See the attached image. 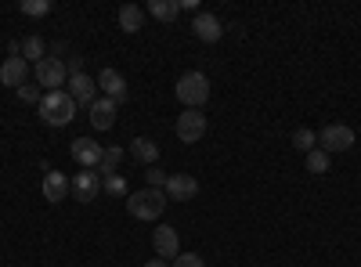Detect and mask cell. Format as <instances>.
<instances>
[{
	"mask_svg": "<svg viewBox=\"0 0 361 267\" xmlns=\"http://www.w3.org/2000/svg\"><path fill=\"white\" fill-rule=\"evenodd\" d=\"M37 108L47 127H69L76 120V101L69 98V91H47Z\"/></svg>",
	"mask_w": 361,
	"mask_h": 267,
	"instance_id": "6da1fadb",
	"label": "cell"
},
{
	"mask_svg": "<svg viewBox=\"0 0 361 267\" xmlns=\"http://www.w3.org/2000/svg\"><path fill=\"white\" fill-rule=\"evenodd\" d=\"M163 210H166V192L159 188H141L127 195V213L134 221H159Z\"/></svg>",
	"mask_w": 361,
	"mask_h": 267,
	"instance_id": "7a4b0ae2",
	"label": "cell"
},
{
	"mask_svg": "<svg viewBox=\"0 0 361 267\" xmlns=\"http://www.w3.org/2000/svg\"><path fill=\"white\" fill-rule=\"evenodd\" d=\"M177 101L185 105V108H202L206 101H209V80H206V73H199V69H192V73H180V80H177Z\"/></svg>",
	"mask_w": 361,
	"mask_h": 267,
	"instance_id": "3957f363",
	"label": "cell"
},
{
	"mask_svg": "<svg viewBox=\"0 0 361 267\" xmlns=\"http://www.w3.org/2000/svg\"><path fill=\"white\" fill-rule=\"evenodd\" d=\"M318 148L329 156H336V152H350L354 148V130L347 123H325L318 130Z\"/></svg>",
	"mask_w": 361,
	"mask_h": 267,
	"instance_id": "277c9868",
	"label": "cell"
},
{
	"mask_svg": "<svg viewBox=\"0 0 361 267\" xmlns=\"http://www.w3.org/2000/svg\"><path fill=\"white\" fill-rule=\"evenodd\" d=\"M206 116H202V108H185V112H180L177 116V137L180 141H185V144H195V141H202L206 137Z\"/></svg>",
	"mask_w": 361,
	"mask_h": 267,
	"instance_id": "5b68a950",
	"label": "cell"
},
{
	"mask_svg": "<svg viewBox=\"0 0 361 267\" xmlns=\"http://www.w3.org/2000/svg\"><path fill=\"white\" fill-rule=\"evenodd\" d=\"M37 83L47 87V91H62V87L69 83L66 62H58V58H44V62H37Z\"/></svg>",
	"mask_w": 361,
	"mask_h": 267,
	"instance_id": "8992f818",
	"label": "cell"
},
{
	"mask_svg": "<svg viewBox=\"0 0 361 267\" xmlns=\"http://www.w3.org/2000/svg\"><path fill=\"white\" fill-rule=\"evenodd\" d=\"M152 249H156V256H159V260H177V256H180V239H177V228L159 224V228L152 231Z\"/></svg>",
	"mask_w": 361,
	"mask_h": 267,
	"instance_id": "52a82bcc",
	"label": "cell"
},
{
	"mask_svg": "<svg viewBox=\"0 0 361 267\" xmlns=\"http://www.w3.org/2000/svg\"><path fill=\"white\" fill-rule=\"evenodd\" d=\"M163 192H166V199H173V202H188V199L199 195V181H195L192 173H170Z\"/></svg>",
	"mask_w": 361,
	"mask_h": 267,
	"instance_id": "ba28073f",
	"label": "cell"
},
{
	"mask_svg": "<svg viewBox=\"0 0 361 267\" xmlns=\"http://www.w3.org/2000/svg\"><path fill=\"white\" fill-rule=\"evenodd\" d=\"M73 195L76 202H94L102 195V173L98 170H83L73 177Z\"/></svg>",
	"mask_w": 361,
	"mask_h": 267,
	"instance_id": "9c48e42d",
	"label": "cell"
},
{
	"mask_svg": "<svg viewBox=\"0 0 361 267\" xmlns=\"http://www.w3.org/2000/svg\"><path fill=\"white\" fill-rule=\"evenodd\" d=\"M66 91H69V98L76 101V105H94L98 101V83L90 80L87 73H80V76H69V83H66Z\"/></svg>",
	"mask_w": 361,
	"mask_h": 267,
	"instance_id": "30bf717a",
	"label": "cell"
},
{
	"mask_svg": "<svg viewBox=\"0 0 361 267\" xmlns=\"http://www.w3.org/2000/svg\"><path fill=\"white\" fill-rule=\"evenodd\" d=\"M102 152H105V148L94 144V137H76V141H73V159H76L83 170H98Z\"/></svg>",
	"mask_w": 361,
	"mask_h": 267,
	"instance_id": "8fae6325",
	"label": "cell"
},
{
	"mask_svg": "<svg viewBox=\"0 0 361 267\" xmlns=\"http://www.w3.org/2000/svg\"><path fill=\"white\" fill-rule=\"evenodd\" d=\"M25 76H29V62H25L22 54H8L4 66H0V83L15 87V91H18V87L25 83Z\"/></svg>",
	"mask_w": 361,
	"mask_h": 267,
	"instance_id": "7c38bea8",
	"label": "cell"
},
{
	"mask_svg": "<svg viewBox=\"0 0 361 267\" xmlns=\"http://www.w3.org/2000/svg\"><path fill=\"white\" fill-rule=\"evenodd\" d=\"M192 29H195V37H199L202 44H217V40L224 37V25H221V18H217V15H206V11H199V15H195Z\"/></svg>",
	"mask_w": 361,
	"mask_h": 267,
	"instance_id": "4fadbf2b",
	"label": "cell"
},
{
	"mask_svg": "<svg viewBox=\"0 0 361 267\" xmlns=\"http://www.w3.org/2000/svg\"><path fill=\"white\" fill-rule=\"evenodd\" d=\"M98 87H102V91H105V98L109 101H127V80L123 76H119L116 69H102L98 73Z\"/></svg>",
	"mask_w": 361,
	"mask_h": 267,
	"instance_id": "5bb4252c",
	"label": "cell"
},
{
	"mask_svg": "<svg viewBox=\"0 0 361 267\" xmlns=\"http://www.w3.org/2000/svg\"><path fill=\"white\" fill-rule=\"evenodd\" d=\"M87 120H90V127H94V130H112V123H116V101L98 98L94 105L87 108Z\"/></svg>",
	"mask_w": 361,
	"mask_h": 267,
	"instance_id": "9a60e30c",
	"label": "cell"
},
{
	"mask_svg": "<svg viewBox=\"0 0 361 267\" xmlns=\"http://www.w3.org/2000/svg\"><path fill=\"white\" fill-rule=\"evenodd\" d=\"M69 192H73V181H66V173H58V170L44 173V199L47 202H66Z\"/></svg>",
	"mask_w": 361,
	"mask_h": 267,
	"instance_id": "2e32d148",
	"label": "cell"
},
{
	"mask_svg": "<svg viewBox=\"0 0 361 267\" xmlns=\"http://www.w3.org/2000/svg\"><path fill=\"white\" fill-rule=\"evenodd\" d=\"M130 156H134L137 163H145V166H156L159 144H156L152 137H134V141H130Z\"/></svg>",
	"mask_w": 361,
	"mask_h": 267,
	"instance_id": "e0dca14e",
	"label": "cell"
},
{
	"mask_svg": "<svg viewBox=\"0 0 361 267\" xmlns=\"http://www.w3.org/2000/svg\"><path fill=\"white\" fill-rule=\"evenodd\" d=\"M119 29H123V33H141V29H145V8L123 4V8H119Z\"/></svg>",
	"mask_w": 361,
	"mask_h": 267,
	"instance_id": "ac0fdd59",
	"label": "cell"
},
{
	"mask_svg": "<svg viewBox=\"0 0 361 267\" xmlns=\"http://www.w3.org/2000/svg\"><path fill=\"white\" fill-rule=\"evenodd\" d=\"M145 15H152V18H159V22H173V18L180 15V0H148Z\"/></svg>",
	"mask_w": 361,
	"mask_h": 267,
	"instance_id": "d6986e66",
	"label": "cell"
},
{
	"mask_svg": "<svg viewBox=\"0 0 361 267\" xmlns=\"http://www.w3.org/2000/svg\"><path fill=\"white\" fill-rule=\"evenodd\" d=\"M119 163H123V148H119V144H112V148H105V152H102L98 173H102V177H109V173H119Z\"/></svg>",
	"mask_w": 361,
	"mask_h": 267,
	"instance_id": "ffe728a7",
	"label": "cell"
},
{
	"mask_svg": "<svg viewBox=\"0 0 361 267\" xmlns=\"http://www.w3.org/2000/svg\"><path fill=\"white\" fill-rule=\"evenodd\" d=\"M293 144H296V152H314V148H318V134L307 130V127H296L293 130Z\"/></svg>",
	"mask_w": 361,
	"mask_h": 267,
	"instance_id": "44dd1931",
	"label": "cell"
},
{
	"mask_svg": "<svg viewBox=\"0 0 361 267\" xmlns=\"http://www.w3.org/2000/svg\"><path fill=\"white\" fill-rule=\"evenodd\" d=\"M102 192H105V195H116V199H123V195H127V177H123V173L102 177Z\"/></svg>",
	"mask_w": 361,
	"mask_h": 267,
	"instance_id": "7402d4cb",
	"label": "cell"
},
{
	"mask_svg": "<svg viewBox=\"0 0 361 267\" xmlns=\"http://www.w3.org/2000/svg\"><path fill=\"white\" fill-rule=\"evenodd\" d=\"M44 40L40 37H25L22 40V58H25V62H44Z\"/></svg>",
	"mask_w": 361,
	"mask_h": 267,
	"instance_id": "603a6c76",
	"label": "cell"
},
{
	"mask_svg": "<svg viewBox=\"0 0 361 267\" xmlns=\"http://www.w3.org/2000/svg\"><path fill=\"white\" fill-rule=\"evenodd\" d=\"M329 166H333V156H329V152H322V148L307 152V170L311 173H329Z\"/></svg>",
	"mask_w": 361,
	"mask_h": 267,
	"instance_id": "cb8c5ba5",
	"label": "cell"
},
{
	"mask_svg": "<svg viewBox=\"0 0 361 267\" xmlns=\"http://www.w3.org/2000/svg\"><path fill=\"white\" fill-rule=\"evenodd\" d=\"M51 11V0H22V15L29 18H44Z\"/></svg>",
	"mask_w": 361,
	"mask_h": 267,
	"instance_id": "d4e9b609",
	"label": "cell"
},
{
	"mask_svg": "<svg viewBox=\"0 0 361 267\" xmlns=\"http://www.w3.org/2000/svg\"><path fill=\"white\" fill-rule=\"evenodd\" d=\"M166 177H170V173H163L159 166H148L145 181H148V188H159V192H163V188H166Z\"/></svg>",
	"mask_w": 361,
	"mask_h": 267,
	"instance_id": "484cf974",
	"label": "cell"
},
{
	"mask_svg": "<svg viewBox=\"0 0 361 267\" xmlns=\"http://www.w3.org/2000/svg\"><path fill=\"white\" fill-rule=\"evenodd\" d=\"M170 267H206V260L199 253H180L177 260H170Z\"/></svg>",
	"mask_w": 361,
	"mask_h": 267,
	"instance_id": "4316f807",
	"label": "cell"
},
{
	"mask_svg": "<svg viewBox=\"0 0 361 267\" xmlns=\"http://www.w3.org/2000/svg\"><path fill=\"white\" fill-rule=\"evenodd\" d=\"M18 98H22L25 105H40V98H44V94L37 91V87H29V83H22V87H18Z\"/></svg>",
	"mask_w": 361,
	"mask_h": 267,
	"instance_id": "83f0119b",
	"label": "cell"
},
{
	"mask_svg": "<svg viewBox=\"0 0 361 267\" xmlns=\"http://www.w3.org/2000/svg\"><path fill=\"white\" fill-rule=\"evenodd\" d=\"M66 73H69V76H80V73H83V58H80V54L66 58Z\"/></svg>",
	"mask_w": 361,
	"mask_h": 267,
	"instance_id": "f1b7e54d",
	"label": "cell"
},
{
	"mask_svg": "<svg viewBox=\"0 0 361 267\" xmlns=\"http://www.w3.org/2000/svg\"><path fill=\"white\" fill-rule=\"evenodd\" d=\"M180 11H199V0H180Z\"/></svg>",
	"mask_w": 361,
	"mask_h": 267,
	"instance_id": "f546056e",
	"label": "cell"
},
{
	"mask_svg": "<svg viewBox=\"0 0 361 267\" xmlns=\"http://www.w3.org/2000/svg\"><path fill=\"white\" fill-rule=\"evenodd\" d=\"M145 267H170V260H159V256H156V260H148Z\"/></svg>",
	"mask_w": 361,
	"mask_h": 267,
	"instance_id": "4dcf8cb0",
	"label": "cell"
}]
</instances>
